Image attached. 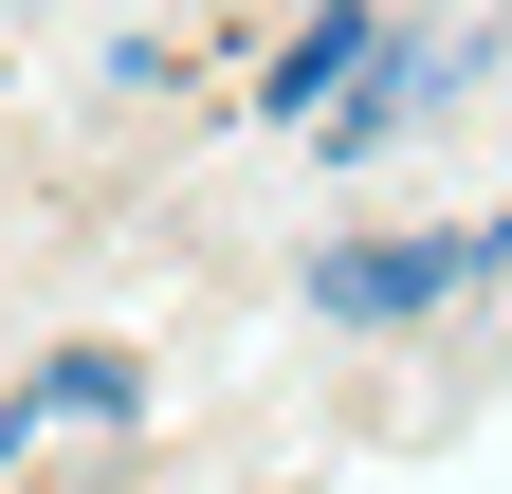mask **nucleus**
Segmentation results:
<instances>
[{
    "label": "nucleus",
    "instance_id": "20e7f679",
    "mask_svg": "<svg viewBox=\"0 0 512 494\" xmlns=\"http://www.w3.org/2000/svg\"><path fill=\"white\" fill-rule=\"evenodd\" d=\"M128 403H147L128 348H55V366H37V421H128Z\"/></svg>",
    "mask_w": 512,
    "mask_h": 494
},
{
    "label": "nucleus",
    "instance_id": "423d86ee",
    "mask_svg": "<svg viewBox=\"0 0 512 494\" xmlns=\"http://www.w3.org/2000/svg\"><path fill=\"white\" fill-rule=\"evenodd\" d=\"M494 257H512V220H494Z\"/></svg>",
    "mask_w": 512,
    "mask_h": 494
},
{
    "label": "nucleus",
    "instance_id": "f257e3e1",
    "mask_svg": "<svg viewBox=\"0 0 512 494\" xmlns=\"http://www.w3.org/2000/svg\"><path fill=\"white\" fill-rule=\"evenodd\" d=\"M494 275V238H348V257H311V312L330 330H403V312H439V293H476Z\"/></svg>",
    "mask_w": 512,
    "mask_h": 494
},
{
    "label": "nucleus",
    "instance_id": "f03ea898",
    "mask_svg": "<svg viewBox=\"0 0 512 494\" xmlns=\"http://www.w3.org/2000/svg\"><path fill=\"white\" fill-rule=\"evenodd\" d=\"M458 74H476L458 37H384V74H366V92L330 110V129H311V165H366V147H403V129H421V110L458 92Z\"/></svg>",
    "mask_w": 512,
    "mask_h": 494
},
{
    "label": "nucleus",
    "instance_id": "39448f33",
    "mask_svg": "<svg viewBox=\"0 0 512 494\" xmlns=\"http://www.w3.org/2000/svg\"><path fill=\"white\" fill-rule=\"evenodd\" d=\"M19 440H37V385H0V458H19Z\"/></svg>",
    "mask_w": 512,
    "mask_h": 494
},
{
    "label": "nucleus",
    "instance_id": "7ed1b4c3",
    "mask_svg": "<svg viewBox=\"0 0 512 494\" xmlns=\"http://www.w3.org/2000/svg\"><path fill=\"white\" fill-rule=\"evenodd\" d=\"M366 74H384V19H366V0H311V37H293L275 74H256V92H275L293 129H330V110H348Z\"/></svg>",
    "mask_w": 512,
    "mask_h": 494
}]
</instances>
